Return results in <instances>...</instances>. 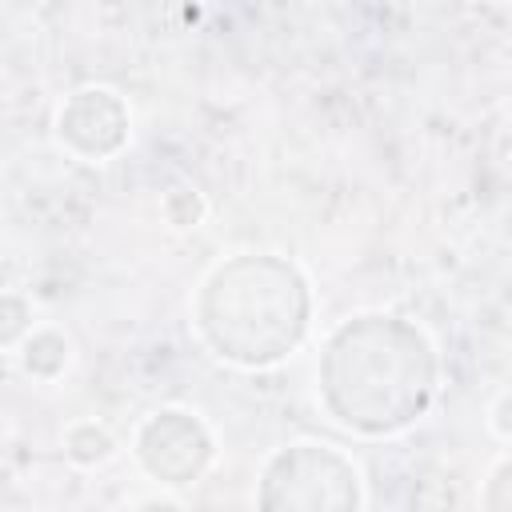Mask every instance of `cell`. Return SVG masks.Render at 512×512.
Returning <instances> with one entry per match:
<instances>
[{
  "mask_svg": "<svg viewBox=\"0 0 512 512\" xmlns=\"http://www.w3.org/2000/svg\"><path fill=\"white\" fill-rule=\"evenodd\" d=\"M252 316L276 352L292 348L304 328V288L292 268L276 260H236L220 268L204 296V332L224 356L256 364Z\"/></svg>",
  "mask_w": 512,
  "mask_h": 512,
  "instance_id": "obj_2",
  "label": "cell"
},
{
  "mask_svg": "<svg viewBox=\"0 0 512 512\" xmlns=\"http://www.w3.org/2000/svg\"><path fill=\"white\" fill-rule=\"evenodd\" d=\"M356 476L352 468L316 448L284 452L264 476V512H352Z\"/></svg>",
  "mask_w": 512,
  "mask_h": 512,
  "instance_id": "obj_3",
  "label": "cell"
},
{
  "mask_svg": "<svg viewBox=\"0 0 512 512\" xmlns=\"http://www.w3.org/2000/svg\"><path fill=\"white\" fill-rule=\"evenodd\" d=\"M428 380L432 364L424 340L388 316L348 324L324 356L328 404L340 420L368 432L408 424L428 400Z\"/></svg>",
  "mask_w": 512,
  "mask_h": 512,
  "instance_id": "obj_1",
  "label": "cell"
}]
</instances>
